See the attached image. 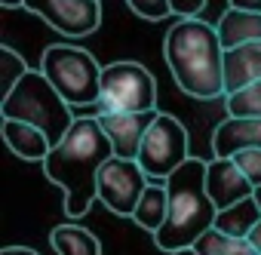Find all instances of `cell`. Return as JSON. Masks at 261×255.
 Instances as JSON below:
<instances>
[{
	"label": "cell",
	"mask_w": 261,
	"mask_h": 255,
	"mask_svg": "<svg viewBox=\"0 0 261 255\" xmlns=\"http://www.w3.org/2000/svg\"><path fill=\"white\" fill-rule=\"evenodd\" d=\"M233 160L252 185H261V148H246V151L233 154Z\"/></svg>",
	"instance_id": "603a6c76"
},
{
	"label": "cell",
	"mask_w": 261,
	"mask_h": 255,
	"mask_svg": "<svg viewBox=\"0 0 261 255\" xmlns=\"http://www.w3.org/2000/svg\"><path fill=\"white\" fill-rule=\"evenodd\" d=\"M258 218H261V206L255 203V197H243V200L218 209L215 227H221L224 234H233V237H249V231L258 224Z\"/></svg>",
	"instance_id": "ac0fdd59"
},
{
	"label": "cell",
	"mask_w": 261,
	"mask_h": 255,
	"mask_svg": "<svg viewBox=\"0 0 261 255\" xmlns=\"http://www.w3.org/2000/svg\"><path fill=\"white\" fill-rule=\"evenodd\" d=\"M172 7V16H200L206 0H169Z\"/></svg>",
	"instance_id": "cb8c5ba5"
},
{
	"label": "cell",
	"mask_w": 261,
	"mask_h": 255,
	"mask_svg": "<svg viewBox=\"0 0 261 255\" xmlns=\"http://www.w3.org/2000/svg\"><path fill=\"white\" fill-rule=\"evenodd\" d=\"M148 185H151V175L139 160L114 154L98 172V200L108 206V212L120 218H133Z\"/></svg>",
	"instance_id": "ba28073f"
},
{
	"label": "cell",
	"mask_w": 261,
	"mask_h": 255,
	"mask_svg": "<svg viewBox=\"0 0 261 255\" xmlns=\"http://www.w3.org/2000/svg\"><path fill=\"white\" fill-rule=\"evenodd\" d=\"M0 130H4V142L7 148L22 157V160H31V163H43L46 154L53 151V142L49 136L34 123H25V120H16V117H4L0 120Z\"/></svg>",
	"instance_id": "4fadbf2b"
},
{
	"label": "cell",
	"mask_w": 261,
	"mask_h": 255,
	"mask_svg": "<svg viewBox=\"0 0 261 255\" xmlns=\"http://www.w3.org/2000/svg\"><path fill=\"white\" fill-rule=\"evenodd\" d=\"M25 10L62 37H86L101 25V0H25Z\"/></svg>",
	"instance_id": "9c48e42d"
},
{
	"label": "cell",
	"mask_w": 261,
	"mask_h": 255,
	"mask_svg": "<svg viewBox=\"0 0 261 255\" xmlns=\"http://www.w3.org/2000/svg\"><path fill=\"white\" fill-rule=\"evenodd\" d=\"M169 255H200L194 246H185V249H175V252H169Z\"/></svg>",
	"instance_id": "f1b7e54d"
},
{
	"label": "cell",
	"mask_w": 261,
	"mask_h": 255,
	"mask_svg": "<svg viewBox=\"0 0 261 255\" xmlns=\"http://www.w3.org/2000/svg\"><path fill=\"white\" fill-rule=\"evenodd\" d=\"M261 80V40L224 49V95Z\"/></svg>",
	"instance_id": "5bb4252c"
},
{
	"label": "cell",
	"mask_w": 261,
	"mask_h": 255,
	"mask_svg": "<svg viewBox=\"0 0 261 255\" xmlns=\"http://www.w3.org/2000/svg\"><path fill=\"white\" fill-rule=\"evenodd\" d=\"M224 105H227V114H233V117H261V80H255L237 92H227Z\"/></svg>",
	"instance_id": "ffe728a7"
},
{
	"label": "cell",
	"mask_w": 261,
	"mask_h": 255,
	"mask_svg": "<svg viewBox=\"0 0 261 255\" xmlns=\"http://www.w3.org/2000/svg\"><path fill=\"white\" fill-rule=\"evenodd\" d=\"M126 4L139 19H148V22H160V19L172 16L169 0H126Z\"/></svg>",
	"instance_id": "7402d4cb"
},
{
	"label": "cell",
	"mask_w": 261,
	"mask_h": 255,
	"mask_svg": "<svg viewBox=\"0 0 261 255\" xmlns=\"http://www.w3.org/2000/svg\"><path fill=\"white\" fill-rule=\"evenodd\" d=\"M246 148H261V117L227 114L212 133V154L215 157H233Z\"/></svg>",
	"instance_id": "7c38bea8"
},
{
	"label": "cell",
	"mask_w": 261,
	"mask_h": 255,
	"mask_svg": "<svg viewBox=\"0 0 261 255\" xmlns=\"http://www.w3.org/2000/svg\"><path fill=\"white\" fill-rule=\"evenodd\" d=\"M169 215L163 221V227L154 237L157 249L163 252H175L185 246H194V240L215 224L218 206L209 197L206 188V160L200 157H188L169 178Z\"/></svg>",
	"instance_id": "3957f363"
},
{
	"label": "cell",
	"mask_w": 261,
	"mask_h": 255,
	"mask_svg": "<svg viewBox=\"0 0 261 255\" xmlns=\"http://www.w3.org/2000/svg\"><path fill=\"white\" fill-rule=\"evenodd\" d=\"M0 255H37V252L28 246H7V249H0Z\"/></svg>",
	"instance_id": "4316f807"
},
{
	"label": "cell",
	"mask_w": 261,
	"mask_h": 255,
	"mask_svg": "<svg viewBox=\"0 0 261 255\" xmlns=\"http://www.w3.org/2000/svg\"><path fill=\"white\" fill-rule=\"evenodd\" d=\"M71 108L74 105L49 83V77L40 68H28V74L0 98V114L40 126L53 145H59L65 139L71 123L77 120L71 114Z\"/></svg>",
	"instance_id": "277c9868"
},
{
	"label": "cell",
	"mask_w": 261,
	"mask_h": 255,
	"mask_svg": "<svg viewBox=\"0 0 261 255\" xmlns=\"http://www.w3.org/2000/svg\"><path fill=\"white\" fill-rule=\"evenodd\" d=\"M157 114H160L157 108H151V111H101L98 123H101V130L108 133V139L114 145V154L139 160L142 139H145L148 126L154 123Z\"/></svg>",
	"instance_id": "30bf717a"
},
{
	"label": "cell",
	"mask_w": 261,
	"mask_h": 255,
	"mask_svg": "<svg viewBox=\"0 0 261 255\" xmlns=\"http://www.w3.org/2000/svg\"><path fill=\"white\" fill-rule=\"evenodd\" d=\"M188 157H191V148H188V130H185V123L178 117L160 111L154 117V123L148 126L145 139H142L139 163L145 166V172L151 175V182H166Z\"/></svg>",
	"instance_id": "52a82bcc"
},
{
	"label": "cell",
	"mask_w": 261,
	"mask_h": 255,
	"mask_svg": "<svg viewBox=\"0 0 261 255\" xmlns=\"http://www.w3.org/2000/svg\"><path fill=\"white\" fill-rule=\"evenodd\" d=\"M227 7H240V10H255V13H261V0H227Z\"/></svg>",
	"instance_id": "d4e9b609"
},
{
	"label": "cell",
	"mask_w": 261,
	"mask_h": 255,
	"mask_svg": "<svg viewBox=\"0 0 261 255\" xmlns=\"http://www.w3.org/2000/svg\"><path fill=\"white\" fill-rule=\"evenodd\" d=\"M163 59L185 95L200 101L224 95V46L212 22L181 16L166 31Z\"/></svg>",
	"instance_id": "7a4b0ae2"
},
{
	"label": "cell",
	"mask_w": 261,
	"mask_h": 255,
	"mask_svg": "<svg viewBox=\"0 0 261 255\" xmlns=\"http://www.w3.org/2000/svg\"><path fill=\"white\" fill-rule=\"evenodd\" d=\"M49 243L59 255H101V240L92 231H86L74 221L53 227Z\"/></svg>",
	"instance_id": "e0dca14e"
},
{
	"label": "cell",
	"mask_w": 261,
	"mask_h": 255,
	"mask_svg": "<svg viewBox=\"0 0 261 255\" xmlns=\"http://www.w3.org/2000/svg\"><path fill=\"white\" fill-rule=\"evenodd\" d=\"M206 188H209V197L215 200L218 209H224L243 197H252V191H255V185L246 178V172L237 166L233 157L206 160Z\"/></svg>",
	"instance_id": "8fae6325"
},
{
	"label": "cell",
	"mask_w": 261,
	"mask_h": 255,
	"mask_svg": "<svg viewBox=\"0 0 261 255\" xmlns=\"http://www.w3.org/2000/svg\"><path fill=\"white\" fill-rule=\"evenodd\" d=\"M194 249L200 255H258L255 246L246 240V237H233V234H224L221 227H206L197 240H194Z\"/></svg>",
	"instance_id": "d6986e66"
},
{
	"label": "cell",
	"mask_w": 261,
	"mask_h": 255,
	"mask_svg": "<svg viewBox=\"0 0 261 255\" xmlns=\"http://www.w3.org/2000/svg\"><path fill=\"white\" fill-rule=\"evenodd\" d=\"M101 68L95 56L83 46H68V43H53L40 56V71L49 77V83L74 105H98L101 95Z\"/></svg>",
	"instance_id": "5b68a950"
},
{
	"label": "cell",
	"mask_w": 261,
	"mask_h": 255,
	"mask_svg": "<svg viewBox=\"0 0 261 255\" xmlns=\"http://www.w3.org/2000/svg\"><path fill=\"white\" fill-rule=\"evenodd\" d=\"M252 197H255V203L261 206V185H255V191H252Z\"/></svg>",
	"instance_id": "f546056e"
},
{
	"label": "cell",
	"mask_w": 261,
	"mask_h": 255,
	"mask_svg": "<svg viewBox=\"0 0 261 255\" xmlns=\"http://www.w3.org/2000/svg\"><path fill=\"white\" fill-rule=\"evenodd\" d=\"M166 215H169V188H166V182H151V185L145 188V194H142L136 212H133V221H136L142 231L157 234V231L163 227Z\"/></svg>",
	"instance_id": "2e32d148"
},
{
	"label": "cell",
	"mask_w": 261,
	"mask_h": 255,
	"mask_svg": "<svg viewBox=\"0 0 261 255\" xmlns=\"http://www.w3.org/2000/svg\"><path fill=\"white\" fill-rule=\"evenodd\" d=\"M215 28H218V37H221L224 49H233V46H243V43H255V40H261V13L227 7Z\"/></svg>",
	"instance_id": "9a60e30c"
},
{
	"label": "cell",
	"mask_w": 261,
	"mask_h": 255,
	"mask_svg": "<svg viewBox=\"0 0 261 255\" xmlns=\"http://www.w3.org/2000/svg\"><path fill=\"white\" fill-rule=\"evenodd\" d=\"M7 10H19V7H25V0H0Z\"/></svg>",
	"instance_id": "83f0119b"
},
{
	"label": "cell",
	"mask_w": 261,
	"mask_h": 255,
	"mask_svg": "<svg viewBox=\"0 0 261 255\" xmlns=\"http://www.w3.org/2000/svg\"><path fill=\"white\" fill-rule=\"evenodd\" d=\"M246 240H249V243L255 246V252L261 255V218H258V224H255V227L249 231V237H246Z\"/></svg>",
	"instance_id": "484cf974"
},
{
	"label": "cell",
	"mask_w": 261,
	"mask_h": 255,
	"mask_svg": "<svg viewBox=\"0 0 261 255\" xmlns=\"http://www.w3.org/2000/svg\"><path fill=\"white\" fill-rule=\"evenodd\" d=\"M157 108V80L139 62H111L101 68L98 111H151Z\"/></svg>",
	"instance_id": "8992f818"
},
{
	"label": "cell",
	"mask_w": 261,
	"mask_h": 255,
	"mask_svg": "<svg viewBox=\"0 0 261 255\" xmlns=\"http://www.w3.org/2000/svg\"><path fill=\"white\" fill-rule=\"evenodd\" d=\"M0 65H4V89H0V92L7 95V92L28 74V65H25V59H22L10 43L0 46Z\"/></svg>",
	"instance_id": "44dd1931"
},
{
	"label": "cell",
	"mask_w": 261,
	"mask_h": 255,
	"mask_svg": "<svg viewBox=\"0 0 261 255\" xmlns=\"http://www.w3.org/2000/svg\"><path fill=\"white\" fill-rule=\"evenodd\" d=\"M114 157V145L98 117H77L71 130L46 154L43 175L65 194V212L80 218L98 200V172Z\"/></svg>",
	"instance_id": "6da1fadb"
}]
</instances>
